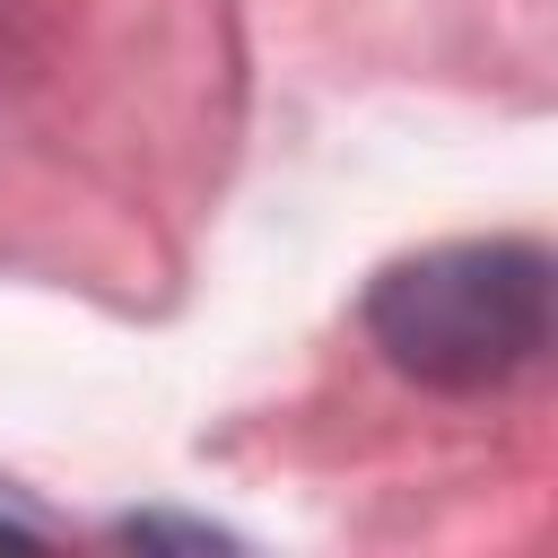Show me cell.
Segmentation results:
<instances>
[{"mask_svg":"<svg viewBox=\"0 0 558 558\" xmlns=\"http://www.w3.org/2000/svg\"><path fill=\"white\" fill-rule=\"evenodd\" d=\"M122 541H140V549H157V541H174V549H218L227 532H201V523H157V514H140V523H122Z\"/></svg>","mask_w":558,"mask_h":558,"instance_id":"obj_2","label":"cell"},{"mask_svg":"<svg viewBox=\"0 0 558 558\" xmlns=\"http://www.w3.org/2000/svg\"><path fill=\"white\" fill-rule=\"evenodd\" d=\"M35 541V523H17V514H0V549H26Z\"/></svg>","mask_w":558,"mask_h":558,"instance_id":"obj_3","label":"cell"},{"mask_svg":"<svg viewBox=\"0 0 558 558\" xmlns=\"http://www.w3.org/2000/svg\"><path fill=\"white\" fill-rule=\"evenodd\" d=\"M549 253L523 235L436 244L366 288V340L436 392H497L549 357Z\"/></svg>","mask_w":558,"mask_h":558,"instance_id":"obj_1","label":"cell"}]
</instances>
